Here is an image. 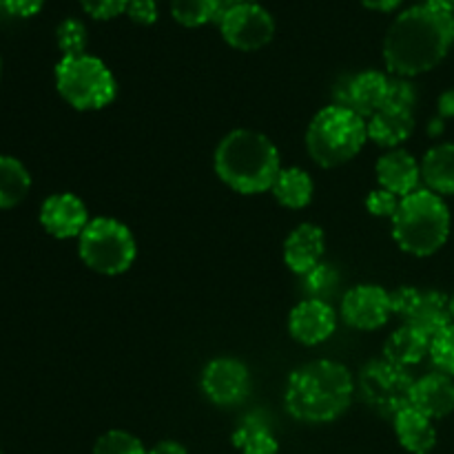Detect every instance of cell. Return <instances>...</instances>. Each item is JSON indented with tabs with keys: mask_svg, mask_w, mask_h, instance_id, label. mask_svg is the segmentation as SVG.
I'll use <instances>...</instances> for the list:
<instances>
[{
	"mask_svg": "<svg viewBox=\"0 0 454 454\" xmlns=\"http://www.w3.org/2000/svg\"><path fill=\"white\" fill-rule=\"evenodd\" d=\"M454 44V13L428 3L399 13L384 38V62L399 78H415L434 69Z\"/></svg>",
	"mask_w": 454,
	"mask_h": 454,
	"instance_id": "1",
	"label": "cell"
},
{
	"mask_svg": "<svg viewBox=\"0 0 454 454\" xmlns=\"http://www.w3.org/2000/svg\"><path fill=\"white\" fill-rule=\"evenodd\" d=\"M355 381L348 368L333 359H315L288 377L284 403L304 424H331L348 411Z\"/></svg>",
	"mask_w": 454,
	"mask_h": 454,
	"instance_id": "2",
	"label": "cell"
},
{
	"mask_svg": "<svg viewBox=\"0 0 454 454\" xmlns=\"http://www.w3.org/2000/svg\"><path fill=\"white\" fill-rule=\"evenodd\" d=\"M215 173L229 189L242 195L270 191L282 171L278 146L264 133L235 129L220 140L215 149Z\"/></svg>",
	"mask_w": 454,
	"mask_h": 454,
	"instance_id": "3",
	"label": "cell"
},
{
	"mask_svg": "<svg viewBox=\"0 0 454 454\" xmlns=\"http://www.w3.org/2000/svg\"><path fill=\"white\" fill-rule=\"evenodd\" d=\"M393 238L411 255L428 257L437 253L450 235V211L442 195L426 186L399 202L393 220Z\"/></svg>",
	"mask_w": 454,
	"mask_h": 454,
	"instance_id": "4",
	"label": "cell"
},
{
	"mask_svg": "<svg viewBox=\"0 0 454 454\" xmlns=\"http://www.w3.org/2000/svg\"><path fill=\"white\" fill-rule=\"evenodd\" d=\"M366 142V120L346 105L324 106L306 129L309 155L324 168H335L355 160Z\"/></svg>",
	"mask_w": 454,
	"mask_h": 454,
	"instance_id": "5",
	"label": "cell"
},
{
	"mask_svg": "<svg viewBox=\"0 0 454 454\" xmlns=\"http://www.w3.org/2000/svg\"><path fill=\"white\" fill-rule=\"evenodd\" d=\"M56 89L75 111L106 109L118 96V82L105 60L91 53L62 58L56 65Z\"/></svg>",
	"mask_w": 454,
	"mask_h": 454,
	"instance_id": "6",
	"label": "cell"
},
{
	"mask_svg": "<svg viewBox=\"0 0 454 454\" xmlns=\"http://www.w3.org/2000/svg\"><path fill=\"white\" fill-rule=\"evenodd\" d=\"M80 260L100 275H122L136 262L137 247L131 229L114 217H93L78 238Z\"/></svg>",
	"mask_w": 454,
	"mask_h": 454,
	"instance_id": "7",
	"label": "cell"
},
{
	"mask_svg": "<svg viewBox=\"0 0 454 454\" xmlns=\"http://www.w3.org/2000/svg\"><path fill=\"white\" fill-rule=\"evenodd\" d=\"M415 377L408 368L390 364L388 359H372L359 371L357 390L362 402L381 417H395L411 406Z\"/></svg>",
	"mask_w": 454,
	"mask_h": 454,
	"instance_id": "8",
	"label": "cell"
},
{
	"mask_svg": "<svg viewBox=\"0 0 454 454\" xmlns=\"http://www.w3.org/2000/svg\"><path fill=\"white\" fill-rule=\"evenodd\" d=\"M220 34L238 51L264 49L275 35V20L260 3H229L217 20Z\"/></svg>",
	"mask_w": 454,
	"mask_h": 454,
	"instance_id": "9",
	"label": "cell"
},
{
	"mask_svg": "<svg viewBox=\"0 0 454 454\" xmlns=\"http://www.w3.org/2000/svg\"><path fill=\"white\" fill-rule=\"evenodd\" d=\"M390 304H393V315H399L403 324L417 328L430 340L452 324L450 297L439 291L399 286L397 291L390 293Z\"/></svg>",
	"mask_w": 454,
	"mask_h": 454,
	"instance_id": "10",
	"label": "cell"
},
{
	"mask_svg": "<svg viewBox=\"0 0 454 454\" xmlns=\"http://www.w3.org/2000/svg\"><path fill=\"white\" fill-rule=\"evenodd\" d=\"M202 390L215 406H238L251 393V372L235 357H217L204 366Z\"/></svg>",
	"mask_w": 454,
	"mask_h": 454,
	"instance_id": "11",
	"label": "cell"
},
{
	"mask_svg": "<svg viewBox=\"0 0 454 454\" xmlns=\"http://www.w3.org/2000/svg\"><path fill=\"white\" fill-rule=\"evenodd\" d=\"M340 313L357 331H380L393 317L390 293L377 284H359L346 293Z\"/></svg>",
	"mask_w": 454,
	"mask_h": 454,
	"instance_id": "12",
	"label": "cell"
},
{
	"mask_svg": "<svg viewBox=\"0 0 454 454\" xmlns=\"http://www.w3.org/2000/svg\"><path fill=\"white\" fill-rule=\"evenodd\" d=\"M89 222L87 204L75 193H53L40 207V224L58 239L80 238Z\"/></svg>",
	"mask_w": 454,
	"mask_h": 454,
	"instance_id": "13",
	"label": "cell"
},
{
	"mask_svg": "<svg viewBox=\"0 0 454 454\" xmlns=\"http://www.w3.org/2000/svg\"><path fill=\"white\" fill-rule=\"evenodd\" d=\"M337 328V313L326 300L300 301L288 315V333L304 346H317L331 340Z\"/></svg>",
	"mask_w": 454,
	"mask_h": 454,
	"instance_id": "14",
	"label": "cell"
},
{
	"mask_svg": "<svg viewBox=\"0 0 454 454\" xmlns=\"http://www.w3.org/2000/svg\"><path fill=\"white\" fill-rule=\"evenodd\" d=\"M377 182L380 189L390 191L397 198L415 193L421 189V162L406 149H390L377 160Z\"/></svg>",
	"mask_w": 454,
	"mask_h": 454,
	"instance_id": "15",
	"label": "cell"
},
{
	"mask_svg": "<svg viewBox=\"0 0 454 454\" xmlns=\"http://www.w3.org/2000/svg\"><path fill=\"white\" fill-rule=\"evenodd\" d=\"M324 251H326L324 231L317 224L304 222L288 233L286 242H284V262L293 273L304 278L322 264Z\"/></svg>",
	"mask_w": 454,
	"mask_h": 454,
	"instance_id": "16",
	"label": "cell"
},
{
	"mask_svg": "<svg viewBox=\"0 0 454 454\" xmlns=\"http://www.w3.org/2000/svg\"><path fill=\"white\" fill-rule=\"evenodd\" d=\"M368 140L384 149H402L403 142L415 131V114L402 106L384 105L366 120Z\"/></svg>",
	"mask_w": 454,
	"mask_h": 454,
	"instance_id": "17",
	"label": "cell"
},
{
	"mask_svg": "<svg viewBox=\"0 0 454 454\" xmlns=\"http://www.w3.org/2000/svg\"><path fill=\"white\" fill-rule=\"evenodd\" d=\"M388 84L390 75H386L384 71L368 69L362 74L353 75L346 87L344 102L341 105L350 106L355 114L362 115L364 120L371 118L372 114L381 109L386 105V98H388Z\"/></svg>",
	"mask_w": 454,
	"mask_h": 454,
	"instance_id": "18",
	"label": "cell"
},
{
	"mask_svg": "<svg viewBox=\"0 0 454 454\" xmlns=\"http://www.w3.org/2000/svg\"><path fill=\"white\" fill-rule=\"evenodd\" d=\"M411 406L430 419H443L454 411V380L443 372H430L412 386Z\"/></svg>",
	"mask_w": 454,
	"mask_h": 454,
	"instance_id": "19",
	"label": "cell"
},
{
	"mask_svg": "<svg viewBox=\"0 0 454 454\" xmlns=\"http://www.w3.org/2000/svg\"><path fill=\"white\" fill-rule=\"evenodd\" d=\"M395 434L402 443L403 450L411 454H428L437 446V428L433 419L419 412L417 408L408 406L393 419Z\"/></svg>",
	"mask_w": 454,
	"mask_h": 454,
	"instance_id": "20",
	"label": "cell"
},
{
	"mask_svg": "<svg viewBox=\"0 0 454 454\" xmlns=\"http://www.w3.org/2000/svg\"><path fill=\"white\" fill-rule=\"evenodd\" d=\"M430 353V337L419 333L417 328L403 324L395 333H390L384 344V359L390 364H397L402 368L417 366L424 362L426 355Z\"/></svg>",
	"mask_w": 454,
	"mask_h": 454,
	"instance_id": "21",
	"label": "cell"
},
{
	"mask_svg": "<svg viewBox=\"0 0 454 454\" xmlns=\"http://www.w3.org/2000/svg\"><path fill=\"white\" fill-rule=\"evenodd\" d=\"M270 193H273V198L284 208L300 211V208L309 207L310 200H313L315 182L310 177V173L304 171V168L288 167L282 168L279 176L275 177L273 186H270Z\"/></svg>",
	"mask_w": 454,
	"mask_h": 454,
	"instance_id": "22",
	"label": "cell"
},
{
	"mask_svg": "<svg viewBox=\"0 0 454 454\" xmlns=\"http://www.w3.org/2000/svg\"><path fill=\"white\" fill-rule=\"evenodd\" d=\"M421 182L437 195L454 193V145H437L421 160Z\"/></svg>",
	"mask_w": 454,
	"mask_h": 454,
	"instance_id": "23",
	"label": "cell"
},
{
	"mask_svg": "<svg viewBox=\"0 0 454 454\" xmlns=\"http://www.w3.org/2000/svg\"><path fill=\"white\" fill-rule=\"evenodd\" d=\"M31 176L20 160L0 155V208H13L29 195Z\"/></svg>",
	"mask_w": 454,
	"mask_h": 454,
	"instance_id": "24",
	"label": "cell"
},
{
	"mask_svg": "<svg viewBox=\"0 0 454 454\" xmlns=\"http://www.w3.org/2000/svg\"><path fill=\"white\" fill-rule=\"evenodd\" d=\"M233 446L239 454H279V442L262 419L248 417L235 428Z\"/></svg>",
	"mask_w": 454,
	"mask_h": 454,
	"instance_id": "25",
	"label": "cell"
},
{
	"mask_svg": "<svg viewBox=\"0 0 454 454\" xmlns=\"http://www.w3.org/2000/svg\"><path fill=\"white\" fill-rule=\"evenodd\" d=\"M226 4V0H171V16L182 27L193 29L220 20Z\"/></svg>",
	"mask_w": 454,
	"mask_h": 454,
	"instance_id": "26",
	"label": "cell"
},
{
	"mask_svg": "<svg viewBox=\"0 0 454 454\" xmlns=\"http://www.w3.org/2000/svg\"><path fill=\"white\" fill-rule=\"evenodd\" d=\"M56 43L62 58H74L87 53L89 31L80 18H65L56 29Z\"/></svg>",
	"mask_w": 454,
	"mask_h": 454,
	"instance_id": "27",
	"label": "cell"
},
{
	"mask_svg": "<svg viewBox=\"0 0 454 454\" xmlns=\"http://www.w3.org/2000/svg\"><path fill=\"white\" fill-rule=\"evenodd\" d=\"M93 454H149L145 443L127 430H109L93 446Z\"/></svg>",
	"mask_w": 454,
	"mask_h": 454,
	"instance_id": "28",
	"label": "cell"
},
{
	"mask_svg": "<svg viewBox=\"0 0 454 454\" xmlns=\"http://www.w3.org/2000/svg\"><path fill=\"white\" fill-rule=\"evenodd\" d=\"M430 359L437 372L454 377V322L430 340Z\"/></svg>",
	"mask_w": 454,
	"mask_h": 454,
	"instance_id": "29",
	"label": "cell"
},
{
	"mask_svg": "<svg viewBox=\"0 0 454 454\" xmlns=\"http://www.w3.org/2000/svg\"><path fill=\"white\" fill-rule=\"evenodd\" d=\"M306 278V291L310 293V297L313 300H326L328 293H333L337 288V279H340V275H337V270L333 269V266L328 264H319L317 269L310 270L309 275H304Z\"/></svg>",
	"mask_w": 454,
	"mask_h": 454,
	"instance_id": "30",
	"label": "cell"
},
{
	"mask_svg": "<svg viewBox=\"0 0 454 454\" xmlns=\"http://www.w3.org/2000/svg\"><path fill=\"white\" fill-rule=\"evenodd\" d=\"M82 12L93 20H114L127 12L131 0H78Z\"/></svg>",
	"mask_w": 454,
	"mask_h": 454,
	"instance_id": "31",
	"label": "cell"
},
{
	"mask_svg": "<svg viewBox=\"0 0 454 454\" xmlns=\"http://www.w3.org/2000/svg\"><path fill=\"white\" fill-rule=\"evenodd\" d=\"M417 102V89L411 82V78H399L393 75L388 84V98H386V105L402 106V109H415Z\"/></svg>",
	"mask_w": 454,
	"mask_h": 454,
	"instance_id": "32",
	"label": "cell"
},
{
	"mask_svg": "<svg viewBox=\"0 0 454 454\" xmlns=\"http://www.w3.org/2000/svg\"><path fill=\"white\" fill-rule=\"evenodd\" d=\"M399 202H402V198H397V195L390 193V191L375 189L368 193L366 211L375 217H388V220H393L395 213H397L399 208Z\"/></svg>",
	"mask_w": 454,
	"mask_h": 454,
	"instance_id": "33",
	"label": "cell"
},
{
	"mask_svg": "<svg viewBox=\"0 0 454 454\" xmlns=\"http://www.w3.org/2000/svg\"><path fill=\"white\" fill-rule=\"evenodd\" d=\"M127 18L136 25L149 27L153 22H158L160 12H158V0H131L127 7Z\"/></svg>",
	"mask_w": 454,
	"mask_h": 454,
	"instance_id": "34",
	"label": "cell"
},
{
	"mask_svg": "<svg viewBox=\"0 0 454 454\" xmlns=\"http://www.w3.org/2000/svg\"><path fill=\"white\" fill-rule=\"evenodd\" d=\"M3 9L16 18H31L43 9L44 0H0Z\"/></svg>",
	"mask_w": 454,
	"mask_h": 454,
	"instance_id": "35",
	"label": "cell"
},
{
	"mask_svg": "<svg viewBox=\"0 0 454 454\" xmlns=\"http://www.w3.org/2000/svg\"><path fill=\"white\" fill-rule=\"evenodd\" d=\"M359 3H362L366 9H371V12L390 13L397 7H402L403 0H359Z\"/></svg>",
	"mask_w": 454,
	"mask_h": 454,
	"instance_id": "36",
	"label": "cell"
},
{
	"mask_svg": "<svg viewBox=\"0 0 454 454\" xmlns=\"http://www.w3.org/2000/svg\"><path fill=\"white\" fill-rule=\"evenodd\" d=\"M149 454H189L182 443L173 442V439H164V442L155 443L153 448H149Z\"/></svg>",
	"mask_w": 454,
	"mask_h": 454,
	"instance_id": "37",
	"label": "cell"
},
{
	"mask_svg": "<svg viewBox=\"0 0 454 454\" xmlns=\"http://www.w3.org/2000/svg\"><path fill=\"white\" fill-rule=\"evenodd\" d=\"M439 114L442 115H454V89L446 91L439 98Z\"/></svg>",
	"mask_w": 454,
	"mask_h": 454,
	"instance_id": "38",
	"label": "cell"
},
{
	"mask_svg": "<svg viewBox=\"0 0 454 454\" xmlns=\"http://www.w3.org/2000/svg\"><path fill=\"white\" fill-rule=\"evenodd\" d=\"M428 4H433V7L437 9H443V12L448 13H454V0H426Z\"/></svg>",
	"mask_w": 454,
	"mask_h": 454,
	"instance_id": "39",
	"label": "cell"
},
{
	"mask_svg": "<svg viewBox=\"0 0 454 454\" xmlns=\"http://www.w3.org/2000/svg\"><path fill=\"white\" fill-rule=\"evenodd\" d=\"M226 3H257V0H226Z\"/></svg>",
	"mask_w": 454,
	"mask_h": 454,
	"instance_id": "40",
	"label": "cell"
},
{
	"mask_svg": "<svg viewBox=\"0 0 454 454\" xmlns=\"http://www.w3.org/2000/svg\"><path fill=\"white\" fill-rule=\"evenodd\" d=\"M450 313H452V322H454V295L450 297Z\"/></svg>",
	"mask_w": 454,
	"mask_h": 454,
	"instance_id": "41",
	"label": "cell"
},
{
	"mask_svg": "<svg viewBox=\"0 0 454 454\" xmlns=\"http://www.w3.org/2000/svg\"><path fill=\"white\" fill-rule=\"evenodd\" d=\"M0 71H3V60H0Z\"/></svg>",
	"mask_w": 454,
	"mask_h": 454,
	"instance_id": "42",
	"label": "cell"
},
{
	"mask_svg": "<svg viewBox=\"0 0 454 454\" xmlns=\"http://www.w3.org/2000/svg\"><path fill=\"white\" fill-rule=\"evenodd\" d=\"M0 12H3V3H0Z\"/></svg>",
	"mask_w": 454,
	"mask_h": 454,
	"instance_id": "43",
	"label": "cell"
}]
</instances>
